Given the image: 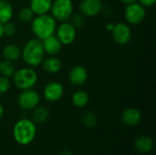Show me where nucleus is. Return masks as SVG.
<instances>
[{"instance_id": "7c9ffc66", "label": "nucleus", "mask_w": 156, "mask_h": 155, "mask_svg": "<svg viewBox=\"0 0 156 155\" xmlns=\"http://www.w3.org/2000/svg\"><path fill=\"white\" fill-rule=\"evenodd\" d=\"M4 114H5V109H4V107H3V105L0 103V120L3 118V116H4Z\"/></svg>"}, {"instance_id": "6ab92c4d", "label": "nucleus", "mask_w": 156, "mask_h": 155, "mask_svg": "<svg viewBox=\"0 0 156 155\" xmlns=\"http://www.w3.org/2000/svg\"><path fill=\"white\" fill-rule=\"evenodd\" d=\"M14 15L12 5L6 0H0V23L9 22Z\"/></svg>"}, {"instance_id": "f8f14e48", "label": "nucleus", "mask_w": 156, "mask_h": 155, "mask_svg": "<svg viewBox=\"0 0 156 155\" xmlns=\"http://www.w3.org/2000/svg\"><path fill=\"white\" fill-rule=\"evenodd\" d=\"M88 79L87 69L80 65H76L71 68L69 72V80L73 86H81Z\"/></svg>"}, {"instance_id": "393cba45", "label": "nucleus", "mask_w": 156, "mask_h": 155, "mask_svg": "<svg viewBox=\"0 0 156 155\" xmlns=\"http://www.w3.org/2000/svg\"><path fill=\"white\" fill-rule=\"evenodd\" d=\"M69 23L77 29V28H81L84 24H85V19L82 14H72L71 16L69 17Z\"/></svg>"}, {"instance_id": "9d476101", "label": "nucleus", "mask_w": 156, "mask_h": 155, "mask_svg": "<svg viewBox=\"0 0 156 155\" xmlns=\"http://www.w3.org/2000/svg\"><path fill=\"white\" fill-rule=\"evenodd\" d=\"M64 94V87L58 81L48 82L43 90L44 98L50 102H56L59 100Z\"/></svg>"}, {"instance_id": "dca6fc26", "label": "nucleus", "mask_w": 156, "mask_h": 155, "mask_svg": "<svg viewBox=\"0 0 156 155\" xmlns=\"http://www.w3.org/2000/svg\"><path fill=\"white\" fill-rule=\"evenodd\" d=\"M53 0H30L29 8L34 15H46L50 11Z\"/></svg>"}, {"instance_id": "412c9836", "label": "nucleus", "mask_w": 156, "mask_h": 155, "mask_svg": "<svg viewBox=\"0 0 156 155\" xmlns=\"http://www.w3.org/2000/svg\"><path fill=\"white\" fill-rule=\"evenodd\" d=\"M90 100L89 94L84 90H77L73 93L71 97V101L74 106L78 108H83L85 107Z\"/></svg>"}, {"instance_id": "5701e85b", "label": "nucleus", "mask_w": 156, "mask_h": 155, "mask_svg": "<svg viewBox=\"0 0 156 155\" xmlns=\"http://www.w3.org/2000/svg\"><path fill=\"white\" fill-rule=\"evenodd\" d=\"M82 122H83L84 125L87 128L92 129L98 123V117H97V115H96V113L94 111H86L83 114V116H82Z\"/></svg>"}, {"instance_id": "a211bd4d", "label": "nucleus", "mask_w": 156, "mask_h": 155, "mask_svg": "<svg viewBox=\"0 0 156 155\" xmlns=\"http://www.w3.org/2000/svg\"><path fill=\"white\" fill-rule=\"evenodd\" d=\"M2 55L5 59L14 62L21 57V49L16 44H8L3 48Z\"/></svg>"}, {"instance_id": "f03ea898", "label": "nucleus", "mask_w": 156, "mask_h": 155, "mask_svg": "<svg viewBox=\"0 0 156 155\" xmlns=\"http://www.w3.org/2000/svg\"><path fill=\"white\" fill-rule=\"evenodd\" d=\"M21 57L24 62L29 67H37L45 58V51L41 40L32 38L28 40L21 49Z\"/></svg>"}, {"instance_id": "0eeeda50", "label": "nucleus", "mask_w": 156, "mask_h": 155, "mask_svg": "<svg viewBox=\"0 0 156 155\" xmlns=\"http://www.w3.org/2000/svg\"><path fill=\"white\" fill-rule=\"evenodd\" d=\"M39 94L32 89L22 90L17 98V103L24 111H32L37 105H39Z\"/></svg>"}, {"instance_id": "f257e3e1", "label": "nucleus", "mask_w": 156, "mask_h": 155, "mask_svg": "<svg viewBox=\"0 0 156 155\" xmlns=\"http://www.w3.org/2000/svg\"><path fill=\"white\" fill-rule=\"evenodd\" d=\"M37 125L36 123L27 118L18 120L13 127L14 140L20 145L26 146L30 144L36 138Z\"/></svg>"}, {"instance_id": "b1692460", "label": "nucleus", "mask_w": 156, "mask_h": 155, "mask_svg": "<svg viewBox=\"0 0 156 155\" xmlns=\"http://www.w3.org/2000/svg\"><path fill=\"white\" fill-rule=\"evenodd\" d=\"M34 13L29 7H23L18 13V18L23 23H30L34 18Z\"/></svg>"}, {"instance_id": "4be33fe9", "label": "nucleus", "mask_w": 156, "mask_h": 155, "mask_svg": "<svg viewBox=\"0 0 156 155\" xmlns=\"http://www.w3.org/2000/svg\"><path fill=\"white\" fill-rule=\"evenodd\" d=\"M15 71H16L15 65L12 61L6 60V59H3L2 61H0V74H1V76L10 78L14 75Z\"/></svg>"}, {"instance_id": "2eb2a0df", "label": "nucleus", "mask_w": 156, "mask_h": 155, "mask_svg": "<svg viewBox=\"0 0 156 155\" xmlns=\"http://www.w3.org/2000/svg\"><path fill=\"white\" fill-rule=\"evenodd\" d=\"M134 148L140 153H149L154 148V142L151 137L147 135L139 136L134 141Z\"/></svg>"}, {"instance_id": "39448f33", "label": "nucleus", "mask_w": 156, "mask_h": 155, "mask_svg": "<svg viewBox=\"0 0 156 155\" xmlns=\"http://www.w3.org/2000/svg\"><path fill=\"white\" fill-rule=\"evenodd\" d=\"M50 11L56 21H68L73 14V3L71 0H54Z\"/></svg>"}, {"instance_id": "6e6552de", "label": "nucleus", "mask_w": 156, "mask_h": 155, "mask_svg": "<svg viewBox=\"0 0 156 155\" xmlns=\"http://www.w3.org/2000/svg\"><path fill=\"white\" fill-rule=\"evenodd\" d=\"M56 37L61 42L62 45H70L76 39V28L68 21L62 22L56 28Z\"/></svg>"}, {"instance_id": "20e7f679", "label": "nucleus", "mask_w": 156, "mask_h": 155, "mask_svg": "<svg viewBox=\"0 0 156 155\" xmlns=\"http://www.w3.org/2000/svg\"><path fill=\"white\" fill-rule=\"evenodd\" d=\"M15 86L20 90L32 89L37 82V74L32 68H22L15 71L12 76Z\"/></svg>"}, {"instance_id": "4468645a", "label": "nucleus", "mask_w": 156, "mask_h": 155, "mask_svg": "<svg viewBox=\"0 0 156 155\" xmlns=\"http://www.w3.org/2000/svg\"><path fill=\"white\" fill-rule=\"evenodd\" d=\"M42 46L44 48L45 53L50 55V56H55L59 53L62 48L61 42L58 40V38L55 35H51L43 40H41Z\"/></svg>"}, {"instance_id": "aec40b11", "label": "nucleus", "mask_w": 156, "mask_h": 155, "mask_svg": "<svg viewBox=\"0 0 156 155\" xmlns=\"http://www.w3.org/2000/svg\"><path fill=\"white\" fill-rule=\"evenodd\" d=\"M49 116V111L45 106L37 105L35 109H33L32 121L37 123H44Z\"/></svg>"}, {"instance_id": "cd10ccee", "label": "nucleus", "mask_w": 156, "mask_h": 155, "mask_svg": "<svg viewBox=\"0 0 156 155\" xmlns=\"http://www.w3.org/2000/svg\"><path fill=\"white\" fill-rule=\"evenodd\" d=\"M137 1H138V3H140L142 5H144V7L153 6L156 2V0H137Z\"/></svg>"}, {"instance_id": "7ed1b4c3", "label": "nucleus", "mask_w": 156, "mask_h": 155, "mask_svg": "<svg viewBox=\"0 0 156 155\" xmlns=\"http://www.w3.org/2000/svg\"><path fill=\"white\" fill-rule=\"evenodd\" d=\"M56 28L57 21L52 16L48 14L34 16L31 21V30L34 36L39 40L54 35Z\"/></svg>"}, {"instance_id": "a878e982", "label": "nucleus", "mask_w": 156, "mask_h": 155, "mask_svg": "<svg viewBox=\"0 0 156 155\" xmlns=\"http://www.w3.org/2000/svg\"><path fill=\"white\" fill-rule=\"evenodd\" d=\"M11 83L9 80V78L0 76V95H3L6 93L10 89Z\"/></svg>"}, {"instance_id": "1a4fd4ad", "label": "nucleus", "mask_w": 156, "mask_h": 155, "mask_svg": "<svg viewBox=\"0 0 156 155\" xmlns=\"http://www.w3.org/2000/svg\"><path fill=\"white\" fill-rule=\"evenodd\" d=\"M112 35L113 40L119 45H126L132 39V29L129 25L120 22L114 25L112 31L111 32Z\"/></svg>"}, {"instance_id": "473e14b6", "label": "nucleus", "mask_w": 156, "mask_h": 155, "mask_svg": "<svg viewBox=\"0 0 156 155\" xmlns=\"http://www.w3.org/2000/svg\"><path fill=\"white\" fill-rule=\"evenodd\" d=\"M59 155H73L70 152H69V151H63L62 153H60Z\"/></svg>"}, {"instance_id": "c85d7f7f", "label": "nucleus", "mask_w": 156, "mask_h": 155, "mask_svg": "<svg viewBox=\"0 0 156 155\" xmlns=\"http://www.w3.org/2000/svg\"><path fill=\"white\" fill-rule=\"evenodd\" d=\"M113 27H114V24H112V23H108V24L106 25V29H107L109 32H112V29H113Z\"/></svg>"}, {"instance_id": "ddd939ff", "label": "nucleus", "mask_w": 156, "mask_h": 155, "mask_svg": "<svg viewBox=\"0 0 156 155\" xmlns=\"http://www.w3.org/2000/svg\"><path fill=\"white\" fill-rule=\"evenodd\" d=\"M121 119L127 126H136L142 120V112L136 108H127L122 112Z\"/></svg>"}, {"instance_id": "bb28decb", "label": "nucleus", "mask_w": 156, "mask_h": 155, "mask_svg": "<svg viewBox=\"0 0 156 155\" xmlns=\"http://www.w3.org/2000/svg\"><path fill=\"white\" fill-rule=\"evenodd\" d=\"M3 28H4V36L6 37H13L16 31L15 24L11 23L10 21L3 24Z\"/></svg>"}, {"instance_id": "f3484780", "label": "nucleus", "mask_w": 156, "mask_h": 155, "mask_svg": "<svg viewBox=\"0 0 156 155\" xmlns=\"http://www.w3.org/2000/svg\"><path fill=\"white\" fill-rule=\"evenodd\" d=\"M41 64H42L43 69L46 72L50 73V74H55V73L59 72L62 68L61 61L59 60V58H58L55 56H51L49 58H44Z\"/></svg>"}, {"instance_id": "9b49d317", "label": "nucleus", "mask_w": 156, "mask_h": 155, "mask_svg": "<svg viewBox=\"0 0 156 155\" xmlns=\"http://www.w3.org/2000/svg\"><path fill=\"white\" fill-rule=\"evenodd\" d=\"M102 3L101 0H81L80 11L85 16L93 17L102 11Z\"/></svg>"}, {"instance_id": "423d86ee", "label": "nucleus", "mask_w": 156, "mask_h": 155, "mask_svg": "<svg viewBox=\"0 0 156 155\" xmlns=\"http://www.w3.org/2000/svg\"><path fill=\"white\" fill-rule=\"evenodd\" d=\"M124 16L127 22L131 25H139L144 20L146 16V10L140 3L134 2L126 5Z\"/></svg>"}, {"instance_id": "2f4dec72", "label": "nucleus", "mask_w": 156, "mask_h": 155, "mask_svg": "<svg viewBox=\"0 0 156 155\" xmlns=\"http://www.w3.org/2000/svg\"><path fill=\"white\" fill-rule=\"evenodd\" d=\"M4 36V28H3V24L0 23V38Z\"/></svg>"}, {"instance_id": "c756f323", "label": "nucleus", "mask_w": 156, "mask_h": 155, "mask_svg": "<svg viewBox=\"0 0 156 155\" xmlns=\"http://www.w3.org/2000/svg\"><path fill=\"white\" fill-rule=\"evenodd\" d=\"M123 4H125L126 5H130V4H133L134 2H137V0H121Z\"/></svg>"}]
</instances>
